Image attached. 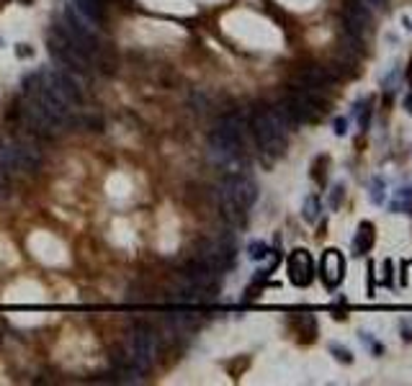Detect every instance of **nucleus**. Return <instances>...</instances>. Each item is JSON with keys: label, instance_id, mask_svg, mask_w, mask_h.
Returning <instances> with one entry per match:
<instances>
[{"label": "nucleus", "instance_id": "2", "mask_svg": "<svg viewBox=\"0 0 412 386\" xmlns=\"http://www.w3.org/2000/svg\"><path fill=\"white\" fill-rule=\"evenodd\" d=\"M242 139H245V119L240 113H227L219 119L217 129L209 137V155L217 165L232 167L242 157Z\"/></svg>", "mask_w": 412, "mask_h": 386}, {"label": "nucleus", "instance_id": "13", "mask_svg": "<svg viewBox=\"0 0 412 386\" xmlns=\"http://www.w3.org/2000/svg\"><path fill=\"white\" fill-rule=\"evenodd\" d=\"M304 219H307V222H314V219H317V199H314V196L304 204Z\"/></svg>", "mask_w": 412, "mask_h": 386}, {"label": "nucleus", "instance_id": "15", "mask_svg": "<svg viewBox=\"0 0 412 386\" xmlns=\"http://www.w3.org/2000/svg\"><path fill=\"white\" fill-rule=\"evenodd\" d=\"M371 3H373V6H384V0H371Z\"/></svg>", "mask_w": 412, "mask_h": 386}, {"label": "nucleus", "instance_id": "4", "mask_svg": "<svg viewBox=\"0 0 412 386\" xmlns=\"http://www.w3.org/2000/svg\"><path fill=\"white\" fill-rule=\"evenodd\" d=\"M155 355H157V340H155V332L147 330V327H137L129 337V345H126V365H129V373L139 376L144 371H149V365L155 363Z\"/></svg>", "mask_w": 412, "mask_h": 386}, {"label": "nucleus", "instance_id": "8", "mask_svg": "<svg viewBox=\"0 0 412 386\" xmlns=\"http://www.w3.org/2000/svg\"><path fill=\"white\" fill-rule=\"evenodd\" d=\"M286 273H289V281L299 288L309 286L312 278H314V260L307 250H294L289 255V263H286Z\"/></svg>", "mask_w": 412, "mask_h": 386}, {"label": "nucleus", "instance_id": "1", "mask_svg": "<svg viewBox=\"0 0 412 386\" xmlns=\"http://www.w3.org/2000/svg\"><path fill=\"white\" fill-rule=\"evenodd\" d=\"M294 129L291 119L286 116L284 106H268V108H258L253 113V134H255V142L260 147V152L276 157L284 152L286 147V137L289 131Z\"/></svg>", "mask_w": 412, "mask_h": 386}, {"label": "nucleus", "instance_id": "3", "mask_svg": "<svg viewBox=\"0 0 412 386\" xmlns=\"http://www.w3.org/2000/svg\"><path fill=\"white\" fill-rule=\"evenodd\" d=\"M255 199H258V185L253 183V178L240 175V172L230 175V178L222 183V188H219L222 214H224V219H230L232 224H240V222L248 217V211L253 209Z\"/></svg>", "mask_w": 412, "mask_h": 386}, {"label": "nucleus", "instance_id": "5", "mask_svg": "<svg viewBox=\"0 0 412 386\" xmlns=\"http://www.w3.org/2000/svg\"><path fill=\"white\" fill-rule=\"evenodd\" d=\"M49 52L54 60H60L65 67L70 70H78V72H88L90 70V57L57 26L52 34H49Z\"/></svg>", "mask_w": 412, "mask_h": 386}, {"label": "nucleus", "instance_id": "10", "mask_svg": "<svg viewBox=\"0 0 412 386\" xmlns=\"http://www.w3.org/2000/svg\"><path fill=\"white\" fill-rule=\"evenodd\" d=\"M371 247H373V227H371L368 222H363V224L358 227L355 240H353V253H355V255H366Z\"/></svg>", "mask_w": 412, "mask_h": 386}, {"label": "nucleus", "instance_id": "6", "mask_svg": "<svg viewBox=\"0 0 412 386\" xmlns=\"http://www.w3.org/2000/svg\"><path fill=\"white\" fill-rule=\"evenodd\" d=\"M39 162H42V155L34 144L0 142V165H3V170H34Z\"/></svg>", "mask_w": 412, "mask_h": 386}, {"label": "nucleus", "instance_id": "9", "mask_svg": "<svg viewBox=\"0 0 412 386\" xmlns=\"http://www.w3.org/2000/svg\"><path fill=\"white\" fill-rule=\"evenodd\" d=\"M320 273L327 288H338L343 276H345V260L340 255V250H325L322 263H320Z\"/></svg>", "mask_w": 412, "mask_h": 386}, {"label": "nucleus", "instance_id": "7", "mask_svg": "<svg viewBox=\"0 0 412 386\" xmlns=\"http://www.w3.org/2000/svg\"><path fill=\"white\" fill-rule=\"evenodd\" d=\"M368 21H371V13L361 0H345V6H343V34L363 39L366 29H368Z\"/></svg>", "mask_w": 412, "mask_h": 386}, {"label": "nucleus", "instance_id": "14", "mask_svg": "<svg viewBox=\"0 0 412 386\" xmlns=\"http://www.w3.org/2000/svg\"><path fill=\"white\" fill-rule=\"evenodd\" d=\"M266 255H268V247H266L263 242H253V245H250V258L258 260V258H266Z\"/></svg>", "mask_w": 412, "mask_h": 386}, {"label": "nucleus", "instance_id": "11", "mask_svg": "<svg viewBox=\"0 0 412 386\" xmlns=\"http://www.w3.org/2000/svg\"><path fill=\"white\" fill-rule=\"evenodd\" d=\"M75 11H78L80 16H85L88 21H96V24L103 21V6H101V0H75Z\"/></svg>", "mask_w": 412, "mask_h": 386}, {"label": "nucleus", "instance_id": "16", "mask_svg": "<svg viewBox=\"0 0 412 386\" xmlns=\"http://www.w3.org/2000/svg\"><path fill=\"white\" fill-rule=\"evenodd\" d=\"M3 172H6V170H3V165H0V183H3Z\"/></svg>", "mask_w": 412, "mask_h": 386}, {"label": "nucleus", "instance_id": "12", "mask_svg": "<svg viewBox=\"0 0 412 386\" xmlns=\"http://www.w3.org/2000/svg\"><path fill=\"white\" fill-rule=\"evenodd\" d=\"M394 211H412V188H399L391 199Z\"/></svg>", "mask_w": 412, "mask_h": 386}]
</instances>
